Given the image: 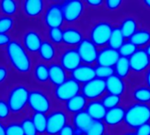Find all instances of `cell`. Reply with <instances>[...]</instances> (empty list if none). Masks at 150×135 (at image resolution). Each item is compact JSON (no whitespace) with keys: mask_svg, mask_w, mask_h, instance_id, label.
<instances>
[{"mask_svg":"<svg viewBox=\"0 0 150 135\" xmlns=\"http://www.w3.org/2000/svg\"><path fill=\"white\" fill-rule=\"evenodd\" d=\"M6 51L10 64L17 73L27 75L32 70V68L34 67L32 58L22 43L13 40L6 47Z\"/></svg>","mask_w":150,"mask_h":135,"instance_id":"cell-1","label":"cell"},{"mask_svg":"<svg viewBox=\"0 0 150 135\" xmlns=\"http://www.w3.org/2000/svg\"><path fill=\"white\" fill-rule=\"evenodd\" d=\"M147 123H150V104L132 102L125 106L124 125L128 130L134 131Z\"/></svg>","mask_w":150,"mask_h":135,"instance_id":"cell-2","label":"cell"},{"mask_svg":"<svg viewBox=\"0 0 150 135\" xmlns=\"http://www.w3.org/2000/svg\"><path fill=\"white\" fill-rule=\"evenodd\" d=\"M61 7L65 26H76L88 10L82 0H64L61 2Z\"/></svg>","mask_w":150,"mask_h":135,"instance_id":"cell-3","label":"cell"},{"mask_svg":"<svg viewBox=\"0 0 150 135\" xmlns=\"http://www.w3.org/2000/svg\"><path fill=\"white\" fill-rule=\"evenodd\" d=\"M114 26L108 20L100 19L93 23L89 29L88 39L99 48L108 46Z\"/></svg>","mask_w":150,"mask_h":135,"instance_id":"cell-4","label":"cell"},{"mask_svg":"<svg viewBox=\"0 0 150 135\" xmlns=\"http://www.w3.org/2000/svg\"><path fill=\"white\" fill-rule=\"evenodd\" d=\"M30 90L24 84H16L9 91L7 103L12 113L19 114L28 105Z\"/></svg>","mask_w":150,"mask_h":135,"instance_id":"cell-5","label":"cell"},{"mask_svg":"<svg viewBox=\"0 0 150 135\" xmlns=\"http://www.w3.org/2000/svg\"><path fill=\"white\" fill-rule=\"evenodd\" d=\"M53 97L41 89H32L29 91L28 108L33 112L48 114L53 109Z\"/></svg>","mask_w":150,"mask_h":135,"instance_id":"cell-6","label":"cell"},{"mask_svg":"<svg viewBox=\"0 0 150 135\" xmlns=\"http://www.w3.org/2000/svg\"><path fill=\"white\" fill-rule=\"evenodd\" d=\"M81 93V84L71 77H69L62 84L52 89V97L60 104H64L68 100Z\"/></svg>","mask_w":150,"mask_h":135,"instance_id":"cell-7","label":"cell"},{"mask_svg":"<svg viewBox=\"0 0 150 135\" xmlns=\"http://www.w3.org/2000/svg\"><path fill=\"white\" fill-rule=\"evenodd\" d=\"M70 123V115L63 107L52 109L47 114V130L45 135H58L60 131Z\"/></svg>","mask_w":150,"mask_h":135,"instance_id":"cell-8","label":"cell"},{"mask_svg":"<svg viewBox=\"0 0 150 135\" xmlns=\"http://www.w3.org/2000/svg\"><path fill=\"white\" fill-rule=\"evenodd\" d=\"M42 22L47 29L64 27L65 26L61 7V2H50L47 5L42 15Z\"/></svg>","mask_w":150,"mask_h":135,"instance_id":"cell-9","label":"cell"},{"mask_svg":"<svg viewBox=\"0 0 150 135\" xmlns=\"http://www.w3.org/2000/svg\"><path fill=\"white\" fill-rule=\"evenodd\" d=\"M57 61L69 74H71L82 64L76 47H63L59 51Z\"/></svg>","mask_w":150,"mask_h":135,"instance_id":"cell-10","label":"cell"},{"mask_svg":"<svg viewBox=\"0 0 150 135\" xmlns=\"http://www.w3.org/2000/svg\"><path fill=\"white\" fill-rule=\"evenodd\" d=\"M106 93L105 80L97 77L81 85V94L88 101L100 100Z\"/></svg>","mask_w":150,"mask_h":135,"instance_id":"cell-11","label":"cell"},{"mask_svg":"<svg viewBox=\"0 0 150 135\" xmlns=\"http://www.w3.org/2000/svg\"><path fill=\"white\" fill-rule=\"evenodd\" d=\"M82 64L92 65L96 64L98 54H99V47H96L88 37H86L81 44L76 47Z\"/></svg>","mask_w":150,"mask_h":135,"instance_id":"cell-12","label":"cell"},{"mask_svg":"<svg viewBox=\"0 0 150 135\" xmlns=\"http://www.w3.org/2000/svg\"><path fill=\"white\" fill-rule=\"evenodd\" d=\"M131 71L134 75H141L150 68V57L144 48H139L129 58Z\"/></svg>","mask_w":150,"mask_h":135,"instance_id":"cell-13","label":"cell"},{"mask_svg":"<svg viewBox=\"0 0 150 135\" xmlns=\"http://www.w3.org/2000/svg\"><path fill=\"white\" fill-rule=\"evenodd\" d=\"M83 31L77 26H64L63 28V47H77L85 39Z\"/></svg>","mask_w":150,"mask_h":135,"instance_id":"cell-14","label":"cell"},{"mask_svg":"<svg viewBox=\"0 0 150 135\" xmlns=\"http://www.w3.org/2000/svg\"><path fill=\"white\" fill-rule=\"evenodd\" d=\"M44 40L35 30H28L23 34L22 45L29 54H37Z\"/></svg>","mask_w":150,"mask_h":135,"instance_id":"cell-15","label":"cell"},{"mask_svg":"<svg viewBox=\"0 0 150 135\" xmlns=\"http://www.w3.org/2000/svg\"><path fill=\"white\" fill-rule=\"evenodd\" d=\"M50 84L54 88L64 83L69 77L70 74L60 65L57 61L49 64Z\"/></svg>","mask_w":150,"mask_h":135,"instance_id":"cell-16","label":"cell"},{"mask_svg":"<svg viewBox=\"0 0 150 135\" xmlns=\"http://www.w3.org/2000/svg\"><path fill=\"white\" fill-rule=\"evenodd\" d=\"M125 106L120 105L116 108L107 110V113L103 119V123L106 125L108 129L118 127L125 123Z\"/></svg>","mask_w":150,"mask_h":135,"instance_id":"cell-17","label":"cell"},{"mask_svg":"<svg viewBox=\"0 0 150 135\" xmlns=\"http://www.w3.org/2000/svg\"><path fill=\"white\" fill-rule=\"evenodd\" d=\"M47 4L42 0H25L22 3V11L25 16L30 19H36L43 15Z\"/></svg>","mask_w":150,"mask_h":135,"instance_id":"cell-18","label":"cell"},{"mask_svg":"<svg viewBox=\"0 0 150 135\" xmlns=\"http://www.w3.org/2000/svg\"><path fill=\"white\" fill-rule=\"evenodd\" d=\"M70 77L83 85L96 77L95 66L81 64L79 68L70 74Z\"/></svg>","mask_w":150,"mask_h":135,"instance_id":"cell-19","label":"cell"},{"mask_svg":"<svg viewBox=\"0 0 150 135\" xmlns=\"http://www.w3.org/2000/svg\"><path fill=\"white\" fill-rule=\"evenodd\" d=\"M106 83V91L108 94H112L115 96H118L124 97L128 90V86L126 81L113 75L105 80Z\"/></svg>","mask_w":150,"mask_h":135,"instance_id":"cell-20","label":"cell"},{"mask_svg":"<svg viewBox=\"0 0 150 135\" xmlns=\"http://www.w3.org/2000/svg\"><path fill=\"white\" fill-rule=\"evenodd\" d=\"M119 58H120V54L117 50L112 49L108 46H106L99 49L96 65L114 68Z\"/></svg>","mask_w":150,"mask_h":135,"instance_id":"cell-21","label":"cell"},{"mask_svg":"<svg viewBox=\"0 0 150 135\" xmlns=\"http://www.w3.org/2000/svg\"><path fill=\"white\" fill-rule=\"evenodd\" d=\"M58 47L53 45L50 40H44L40 47V49L37 53L41 61L44 63H52L57 61L58 57Z\"/></svg>","mask_w":150,"mask_h":135,"instance_id":"cell-22","label":"cell"},{"mask_svg":"<svg viewBox=\"0 0 150 135\" xmlns=\"http://www.w3.org/2000/svg\"><path fill=\"white\" fill-rule=\"evenodd\" d=\"M88 104V100L81 93L64 103L63 104V108L70 116H71L78 112L85 111Z\"/></svg>","mask_w":150,"mask_h":135,"instance_id":"cell-23","label":"cell"},{"mask_svg":"<svg viewBox=\"0 0 150 135\" xmlns=\"http://www.w3.org/2000/svg\"><path fill=\"white\" fill-rule=\"evenodd\" d=\"M94 120L88 115V113L85 111L78 112L74 115L70 116V123L73 126L75 130L81 131L85 133V132L88 129Z\"/></svg>","mask_w":150,"mask_h":135,"instance_id":"cell-24","label":"cell"},{"mask_svg":"<svg viewBox=\"0 0 150 135\" xmlns=\"http://www.w3.org/2000/svg\"><path fill=\"white\" fill-rule=\"evenodd\" d=\"M33 77L39 84L45 85L50 84L49 65L41 61L36 62L33 67Z\"/></svg>","mask_w":150,"mask_h":135,"instance_id":"cell-25","label":"cell"},{"mask_svg":"<svg viewBox=\"0 0 150 135\" xmlns=\"http://www.w3.org/2000/svg\"><path fill=\"white\" fill-rule=\"evenodd\" d=\"M86 111L92 118L93 120L103 121L105 115L107 113V109L103 104L101 99L88 101V104L86 108Z\"/></svg>","mask_w":150,"mask_h":135,"instance_id":"cell-26","label":"cell"},{"mask_svg":"<svg viewBox=\"0 0 150 135\" xmlns=\"http://www.w3.org/2000/svg\"><path fill=\"white\" fill-rule=\"evenodd\" d=\"M131 97L134 103L150 104V89L144 84L133 87L131 90Z\"/></svg>","mask_w":150,"mask_h":135,"instance_id":"cell-27","label":"cell"},{"mask_svg":"<svg viewBox=\"0 0 150 135\" xmlns=\"http://www.w3.org/2000/svg\"><path fill=\"white\" fill-rule=\"evenodd\" d=\"M120 31L122 32L125 40H130V38L138 31L139 24L137 19L132 16H127L122 19L118 26Z\"/></svg>","mask_w":150,"mask_h":135,"instance_id":"cell-28","label":"cell"},{"mask_svg":"<svg viewBox=\"0 0 150 135\" xmlns=\"http://www.w3.org/2000/svg\"><path fill=\"white\" fill-rule=\"evenodd\" d=\"M138 48H145L150 43V30L147 28H139L130 40Z\"/></svg>","mask_w":150,"mask_h":135,"instance_id":"cell-29","label":"cell"},{"mask_svg":"<svg viewBox=\"0 0 150 135\" xmlns=\"http://www.w3.org/2000/svg\"><path fill=\"white\" fill-rule=\"evenodd\" d=\"M114 73L117 77L126 80L132 74L129 59L125 57H121L118 59L117 62L114 66Z\"/></svg>","mask_w":150,"mask_h":135,"instance_id":"cell-30","label":"cell"},{"mask_svg":"<svg viewBox=\"0 0 150 135\" xmlns=\"http://www.w3.org/2000/svg\"><path fill=\"white\" fill-rule=\"evenodd\" d=\"M31 119L35 125L38 135H45L47 130V114L40 112H33Z\"/></svg>","mask_w":150,"mask_h":135,"instance_id":"cell-31","label":"cell"},{"mask_svg":"<svg viewBox=\"0 0 150 135\" xmlns=\"http://www.w3.org/2000/svg\"><path fill=\"white\" fill-rule=\"evenodd\" d=\"M125 40H126L125 39V37H124L122 32L120 31L119 27L114 26L112 33H111V35L110 37L109 42H108V47L112 48V49L118 50L121 47V46L125 43Z\"/></svg>","mask_w":150,"mask_h":135,"instance_id":"cell-32","label":"cell"},{"mask_svg":"<svg viewBox=\"0 0 150 135\" xmlns=\"http://www.w3.org/2000/svg\"><path fill=\"white\" fill-rule=\"evenodd\" d=\"M19 10V3L15 0H2L0 1V11L4 16H14Z\"/></svg>","mask_w":150,"mask_h":135,"instance_id":"cell-33","label":"cell"},{"mask_svg":"<svg viewBox=\"0 0 150 135\" xmlns=\"http://www.w3.org/2000/svg\"><path fill=\"white\" fill-rule=\"evenodd\" d=\"M63 28L55 27L47 29V40L57 47H63Z\"/></svg>","mask_w":150,"mask_h":135,"instance_id":"cell-34","label":"cell"},{"mask_svg":"<svg viewBox=\"0 0 150 135\" xmlns=\"http://www.w3.org/2000/svg\"><path fill=\"white\" fill-rule=\"evenodd\" d=\"M101 101L107 110H110V109L116 108L117 106L123 105L122 104H123V97H118V96H115L112 94L106 93L101 98Z\"/></svg>","mask_w":150,"mask_h":135,"instance_id":"cell-35","label":"cell"},{"mask_svg":"<svg viewBox=\"0 0 150 135\" xmlns=\"http://www.w3.org/2000/svg\"><path fill=\"white\" fill-rule=\"evenodd\" d=\"M108 132V127L103 121L94 120L84 135H105Z\"/></svg>","mask_w":150,"mask_h":135,"instance_id":"cell-36","label":"cell"},{"mask_svg":"<svg viewBox=\"0 0 150 135\" xmlns=\"http://www.w3.org/2000/svg\"><path fill=\"white\" fill-rule=\"evenodd\" d=\"M139 48L129 40H126L125 43L121 46V47L117 50L121 57L130 58Z\"/></svg>","mask_w":150,"mask_h":135,"instance_id":"cell-37","label":"cell"},{"mask_svg":"<svg viewBox=\"0 0 150 135\" xmlns=\"http://www.w3.org/2000/svg\"><path fill=\"white\" fill-rule=\"evenodd\" d=\"M95 70H96V76L97 78L107 80L109 77L115 75L114 73V68L111 67H106V66H100V65H95Z\"/></svg>","mask_w":150,"mask_h":135,"instance_id":"cell-38","label":"cell"},{"mask_svg":"<svg viewBox=\"0 0 150 135\" xmlns=\"http://www.w3.org/2000/svg\"><path fill=\"white\" fill-rule=\"evenodd\" d=\"M14 19L12 17H0V33H6L12 31L14 27Z\"/></svg>","mask_w":150,"mask_h":135,"instance_id":"cell-39","label":"cell"},{"mask_svg":"<svg viewBox=\"0 0 150 135\" xmlns=\"http://www.w3.org/2000/svg\"><path fill=\"white\" fill-rule=\"evenodd\" d=\"M21 125L24 132V135H38L35 125L31 119V117H27L22 119Z\"/></svg>","mask_w":150,"mask_h":135,"instance_id":"cell-40","label":"cell"},{"mask_svg":"<svg viewBox=\"0 0 150 135\" xmlns=\"http://www.w3.org/2000/svg\"><path fill=\"white\" fill-rule=\"evenodd\" d=\"M6 135H24V132L21 125V123L12 122L6 125Z\"/></svg>","mask_w":150,"mask_h":135,"instance_id":"cell-41","label":"cell"},{"mask_svg":"<svg viewBox=\"0 0 150 135\" xmlns=\"http://www.w3.org/2000/svg\"><path fill=\"white\" fill-rule=\"evenodd\" d=\"M124 5L123 0H105L103 7L109 12H116Z\"/></svg>","mask_w":150,"mask_h":135,"instance_id":"cell-42","label":"cell"},{"mask_svg":"<svg viewBox=\"0 0 150 135\" xmlns=\"http://www.w3.org/2000/svg\"><path fill=\"white\" fill-rule=\"evenodd\" d=\"M11 113L12 111L10 110L7 101L0 99V121L7 119L10 117Z\"/></svg>","mask_w":150,"mask_h":135,"instance_id":"cell-43","label":"cell"},{"mask_svg":"<svg viewBox=\"0 0 150 135\" xmlns=\"http://www.w3.org/2000/svg\"><path fill=\"white\" fill-rule=\"evenodd\" d=\"M85 5L88 9L98 10L103 7L104 1L103 0H85Z\"/></svg>","mask_w":150,"mask_h":135,"instance_id":"cell-44","label":"cell"},{"mask_svg":"<svg viewBox=\"0 0 150 135\" xmlns=\"http://www.w3.org/2000/svg\"><path fill=\"white\" fill-rule=\"evenodd\" d=\"M135 135H150V123L142 125L134 130Z\"/></svg>","mask_w":150,"mask_h":135,"instance_id":"cell-45","label":"cell"},{"mask_svg":"<svg viewBox=\"0 0 150 135\" xmlns=\"http://www.w3.org/2000/svg\"><path fill=\"white\" fill-rule=\"evenodd\" d=\"M58 135H75L74 134V128L71 123H68L58 133Z\"/></svg>","mask_w":150,"mask_h":135,"instance_id":"cell-46","label":"cell"},{"mask_svg":"<svg viewBox=\"0 0 150 135\" xmlns=\"http://www.w3.org/2000/svg\"><path fill=\"white\" fill-rule=\"evenodd\" d=\"M13 40L6 33H0V47H7Z\"/></svg>","mask_w":150,"mask_h":135,"instance_id":"cell-47","label":"cell"},{"mask_svg":"<svg viewBox=\"0 0 150 135\" xmlns=\"http://www.w3.org/2000/svg\"><path fill=\"white\" fill-rule=\"evenodd\" d=\"M8 77V70L5 66L0 65V84H2Z\"/></svg>","mask_w":150,"mask_h":135,"instance_id":"cell-48","label":"cell"},{"mask_svg":"<svg viewBox=\"0 0 150 135\" xmlns=\"http://www.w3.org/2000/svg\"><path fill=\"white\" fill-rule=\"evenodd\" d=\"M144 84L150 89V68L144 73Z\"/></svg>","mask_w":150,"mask_h":135,"instance_id":"cell-49","label":"cell"},{"mask_svg":"<svg viewBox=\"0 0 150 135\" xmlns=\"http://www.w3.org/2000/svg\"><path fill=\"white\" fill-rule=\"evenodd\" d=\"M141 5L147 10H150V0H143L141 1Z\"/></svg>","mask_w":150,"mask_h":135,"instance_id":"cell-50","label":"cell"},{"mask_svg":"<svg viewBox=\"0 0 150 135\" xmlns=\"http://www.w3.org/2000/svg\"><path fill=\"white\" fill-rule=\"evenodd\" d=\"M0 135H6V125L0 121Z\"/></svg>","mask_w":150,"mask_h":135,"instance_id":"cell-51","label":"cell"},{"mask_svg":"<svg viewBox=\"0 0 150 135\" xmlns=\"http://www.w3.org/2000/svg\"><path fill=\"white\" fill-rule=\"evenodd\" d=\"M120 135H135V132L132 130H126L123 132H120Z\"/></svg>","mask_w":150,"mask_h":135,"instance_id":"cell-52","label":"cell"},{"mask_svg":"<svg viewBox=\"0 0 150 135\" xmlns=\"http://www.w3.org/2000/svg\"><path fill=\"white\" fill-rule=\"evenodd\" d=\"M144 49H145L146 53L147 54V55L150 57V43H149V44H148V45H147V46H146V47L144 48Z\"/></svg>","mask_w":150,"mask_h":135,"instance_id":"cell-53","label":"cell"},{"mask_svg":"<svg viewBox=\"0 0 150 135\" xmlns=\"http://www.w3.org/2000/svg\"><path fill=\"white\" fill-rule=\"evenodd\" d=\"M105 135H114V134H113V133H111V132H108Z\"/></svg>","mask_w":150,"mask_h":135,"instance_id":"cell-54","label":"cell"}]
</instances>
